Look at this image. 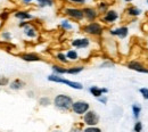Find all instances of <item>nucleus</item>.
I'll return each mask as SVG.
<instances>
[{"mask_svg":"<svg viewBox=\"0 0 148 132\" xmlns=\"http://www.w3.org/2000/svg\"><path fill=\"white\" fill-rule=\"evenodd\" d=\"M110 34L120 39H125L129 34V29L127 26H120L116 29H112V30H110Z\"/></svg>","mask_w":148,"mask_h":132,"instance_id":"9b49d317","label":"nucleus"},{"mask_svg":"<svg viewBox=\"0 0 148 132\" xmlns=\"http://www.w3.org/2000/svg\"><path fill=\"white\" fill-rule=\"evenodd\" d=\"M139 92L143 96L144 99L148 100V88H140V89H139Z\"/></svg>","mask_w":148,"mask_h":132,"instance_id":"2f4dec72","label":"nucleus"},{"mask_svg":"<svg viewBox=\"0 0 148 132\" xmlns=\"http://www.w3.org/2000/svg\"><path fill=\"white\" fill-rule=\"evenodd\" d=\"M83 9V14H84V18L88 22H93L99 17V13L97 10V8L93 7H84Z\"/></svg>","mask_w":148,"mask_h":132,"instance_id":"6e6552de","label":"nucleus"},{"mask_svg":"<svg viewBox=\"0 0 148 132\" xmlns=\"http://www.w3.org/2000/svg\"><path fill=\"white\" fill-rule=\"evenodd\" d=\"M64 14L70 17V18L74 19V21H82L84 19V14H83V9L81 8H75V7H66L64 9Z\"/></svg>","mask_w":148,"mask_h":132,"instance_id":"20e7f679","label":"nucleus"},{"mask_svg":"<svg viewBox=\"0 0 148 132\" xmlns=\"http://www.w3.org/2000/svg\"><path fill=\"white\" fill-rule=\"evenodd\" d=\"M70 3H74V5H80V6H82V5H84L86 2H87V0H67Z\"/></svg>","mask_w":148,"mask_h":132,"instance_id":"f704fd0d","label":"nucleus"},{"mask_svg":"<svg viewBox=\"0 0 148 132\" xmlns=\"http://www.w3.org/2000/svg\"><path fill=\"white\" fill-rule=\"evenodd\" d=\"M66 57L69 58L70 62H76V60H79V53L75 49H70L66 53Z\"/></svg>","mask_w":148,"mask_h":132,"instance_id":"4be33fe9","label":"nucleus"},{"mask_svg":"<svg viewBox=\"0 0 148 132\" xmlns=\"http://www.w3.org/2000/svg\"><path fill=\"white\" fill-rule=\"evenodd\" d=\"M34 1H37V2H39V1H40V0H34Z\"/></svg>","mask_w":148,"mask_h":132,"instance_id":"58836bf2","label":"nucleus"},{"mask_svg":"<svg viewBox=\"0 0 148 132\" xmlns=\"http://www.w3.org/2000/svg\"><path fill=\"white\" fill-rule=\"evenodd\" d=\"M14 17L19 21H30V19H33V15L27 10H17L15 12Z\"/></svg>","mask_w":148,"mask_h":132,"instance_id":"2eb2a0df","label":"nucleus"},{"mask_svg":"<svg viewBox=\"0 0 148 132\" xmlns=\"http://www.w3.org/2000/svg\"><path fill=\"white\" fill-rule=\"evenodd\" d=\"M127 14L130 17H138L141 14V9H139L136 6H130L129 8L127 9Z\"/></svg>","mask_w":148,"mask_h":132,"instance_id":"f3484780","label":"nucleus"},{"mask_svg":"<svg viewBox=\"0 0 148 132\" xmlns=\"http://www.w3.org/2000/svg\"><path fill=\"white\" fill-rule=\"evenodd\" d=\"M117 19H119V13L114 9H108L105 14H103V17H101V21L105 24H113Z\"/></svg>","mask_w":148,"mask_h":132,"instance_id":"0eeeda50","label":"nucleus"},{"mask_svg":"<svg viewBox=\"0 0 148 132\" xmlns=\"http://www.w3.org/2000/svg\"><path fill=\"white\" fill-rule=\"evenodd\" d=\"M9 79L7 76H3V75H0V87H6L9 84Z\"/></svg>","mask_w":148,"mask_h":132,"instance_id":"c756f323","label":"nucleus"},{"mask_svg":"<svg viewBox=\"0 0 148 132\" xmlns=\"http://www.w3.org/2000/svg\"><path fill=\"white\" fill-rule=\"evenodd\" d=\"M89 92H90L91 96H93L95 98H98V97H100L101 94H104L103 88H100V87H98V85H91V87L89 88Z\"/></svg>","mask_w":148,"mask_h":132,"instance_id":"aec40b11","label":"nucleus"},{"mask_svg":"<svg viewBox=\"0 0 148 132\" xmlns=\"http://www.w3.org/2000/svg\"><path fill=\"white\" fill-rule=\"evenodd\" d=\"M72 47L75 49H86L90 46V39L89 38H77L72 40L71 42Z\"/></svg>","mask_w":148,"mask_h":132,"instance_id":"9d476101","label":"nucleus"},{"mask_svg":"<svg viewBox=\"0 0 148 132\" xmlns=\"http://www.w3.org/2000/svg\"><path fill=\"white\" fill-rule=\"evenodd\" d=\"M59 26H60V29H63L64 31H71V30L73 29V25H72V23H71L69 19H63V21L60 22Z\"/></svg>","mask_w":148,"mask_h":132,"instance_id":"b1692460","label":"nucleus"},{"mask_svg":"<svg viewBox=\"0 0 148 132\" xmlns=\"http://www.w3.org/2000/svg\"><path fill=\"white\" fill-rule=\"evenodd\" d=\"M73 98L71 96H67V94H59L55 96L54 100H53V104L57 109L62 111V112H67L72 108V104H73Z\"/></svg>","mask_w":148,"mask_h":132,"instance_id":"f257e3e1","label":"nucleus"},{"mask_svg":"<svg viewBox=\"0 0 148 132\" xmlns=\"http://www.w3.org/2000/svg\"><path fill=\"white\" fill-rule=\"evenodd\" d=\"M97 100H98V103H100V104H103V105H107L108 98H107V96L101 94L100 97H98V98H97Z\"/></svg>","mask_w":148,"mask_h":132,"instance_id":"7c9ffc66","label":"nucleus"},{"mask_svg":"<svg viewBox=\"0 0 148 132\" xmlns=\"http://www.w3.org/2000/svg\"><path fill=\"white\" fill-rule=\"evenodd\" d=\"M82 32L89 36H93V37H100L104 33V26L99 22L93 21V22H89L88 24L83 25Z\"/></svg>","mask_w":148,"mask_h":132,"instance_id":"7ed1b4c3","label":"nucleus"},{"mask_svg":"<svg viewBox=\"0 0 148 132\" xmlns=\"http://www.w3.org/2000/svg\"><path fill=\"white\" fill-rule=\"evenodd\" d=\"M9 15H10V14H9V12H7V10H3V12L0 14V19L5 22V21H7V19H8Z\"/></svg>","mask_w":148,"mask_h":132,"instance_id":"72a5a7b5","label":"nucleus"},{"mask_svg":"<svg viewBox=\"0 0 148 132\" xmlns=\"http://www.w3.org/2000/svg\"><path fill=\"white\" fill-rule=\"evenodd\" d=\"M124 1H125V2H128V3H129V2H132V1H133V0H124Z\"/></svg>","mask_w":148,"mask_h":132,"instance_id":"4c0bfd02","label":"nucleus"},{"mask_svg":"<svg viewBox=\"0 0 148 132\" xmlns=\"http://www.w3.org/2000/svg\"><path fill=\"white\" fill-rule=\"evenodd\" d=\"M48 81L50 82H55V83H63V84H66L67 87L75 89V90H82L83 89V84L80 83V82H76V81H71V80H67L65 77H62V75H57L55 73L48 75L47 77Z\"/></svg>","mask_w":148,"mask_h":132,"instance_id":"f03ea898","label":"nucleus"},{"mask_svg":"<svg viewBox=\"0 0 148 132\" xmlns=\"http://www.w3.org/2000/svg\"><path fill=\"white\" fill-rule=\"evenodd\" d=\"M147 3H148V0H147Z\"/></svg>","mask_w":148,"mask_h":132,"instance_id":"ea45409f","label":"nucleus"},{"mask_svg":"<svg viewBox=\"0 0 148 132\" xmlns=\"http://www.w3.org/2000/svg\"><path fill=\"white\" fill-rule=\"evenodd\" d=\"M39 8H46V7H53L54 6V0H40L38 2Z\"/></svg>","mask_w":148,"mask_h":132,"instance_id":"a878e982","label":"nucleus"},{"mask_svg":"<svg viewBox=\"0 0 148 132\" xmlns=\"http://www.w3.org/2000/svg\"><path fill=\"white\" fill-rule=\"evenodd\" d=\"M33 0H22V2L23 3H25V5H29V3H31Z\"/></svg>","mask_w":148,"mask_h":132,"instance_id":"c9c22d12","label":"nucleus"},{"mask_svg":"<svg viewBox=\"0 0 148 132\" xmlns=\"http://www.w3.org/2000/svg\"><path fill=\"white\" fill-rule=\"evenodd\" d=\"M51 70H53V73H55L57 75H64V74H67V68L62 66V65H53L51 66Z\"/></svg>","mask_w":148,"mask_h":132,"instance_id":"6ab92c4d","label":"nucleus"},{"mask_svg":"<svg viewBox=\"0 0 148 132\" xmlns=\"http://www.w3.org/2000/svg\"><path fill=\"white\" fill-rule=\"evenodd\" d=\"M8 85H9V89L10 90H13V91H19V90H22V89L25 88L26 83L22 79H14L13 81L9 82Z\"/></svg>","mask_w":148,"mask_h":132,"instance_id":"4468645a","label":"nucleus"},{"mask_svg":"<svg viewBox=\"0 0 148 132\" xmlns=\"http://www.w3.org/2000/svg\"><path fill=\"white\" fill-rule=\"evenodd\" d=\"M143 129H144L143 123H141L140 121H138V120H137V122L134 123V127H133V131L134 132H141L143 131Z\"/></svg>","mask_w":148,"mask_h":132,"instance_id":"c85d7f7f","label":"nucleus"},{"mask_svg":"<svg viewBox=\"0 0 148 132\" xmlns=\"http://www.w3.org/2000/svg\"><path fill=\"white\" fill-rule=\"evenodd\" d=\"M96 8H97V10H98L99 14H105L110 9V2L108 1H105V0H100L99 2H97Z\"/></svg>","mask_w":148,"mask_h":132,"instance_id":"dca6fc26","label":"nucleus"},{"mask_svg":"<svg viewBox=\"0 0 148 132\" xmlns=\"http://www.w3.org/2000/svg\"><path fill=\"white\" fill-rule=\"evenodd\" d=\"M23 33L26 38L29 39H36L38 37V30L34 27V25L27 23L24 27H23Z\"/></svg>","mask_w":148,"mask_h":132,"instance_id":"f8f14e48","label":"nucleus"},{"mask_svg":"<svg viewBox=\"0 0 148 132\" xmlns=\"http://www.w3.org/2000/svg\"><path fill=\"white\" fill-rule=\"evenodd\" d=\"M19 58L24 62H27V63H34V62H41L42 58L34 54V53H24V54H21Z\"/></svg>","mask_w":148,"mask_h":132,"instance_id":"ddd939ff","label":"nucleus"},{"mask_svg":"<svg viewBox=\"0 0 148 132\" xmlns=\"http://www.w3.org/2000/svg\"><path fill=\"white\" fill-rule=\"evenodd\" d=\"M84 131H97V132H100V131H101V129H100V128H98L97 125H90V127H87V128L84 129Z\"/></svg>","mask_w":148,"mask_h":132,"instance_id":"473e14b6","label":"nucleus"},{"mask_svg":"<svg viewBox=\"0 0 148 132\" xmlns=\"http://www.w3.org/2000/svg\"><path fill=\"white\" fill-rule=\"evenodd\" d=\"M83 70H84V66H83V65L72 66V67H69V68H67V74H71V75H76V74L81 73Z\"/></svg>","mask_w":148,"mask_h":132,"instance_id":"412c9836","label":"nucleus"},{"mask_svg":"<svg viewBox=\"0 0 148 132\" xmlns=\"http://www.w3.org/2000/svg\"><path fill=\"white\" fill-rule=\"evenodd\" d=\"M71 109L76 115H83L86 112H88L90 109V105H89V103H87L84 100H76V101H73Z\"/></svg>","mask_w":148,"mask_h":132,"instance_id":"423d86ee","label":"nucleus"},{"mask_svg":"<svg viewBox=\"0 0 148 132\" xmlns=\"http://www.w3.org/2000/svg\"><path fill=\"white\" fill-rule=\"evenodd\" d=\"M0 44H1V42H0Z\"/></svg>","mask_w":148,"mask_h":132,"instance_id":"a19ab883","label":"nucleus"},{"mask_svg":"<svg viewBox=\"0 0 148 132\" xmlns=\"http://www.w3.org/2000/svg\"><path fill=\"white\" fill-rule=\"evenodd\" d=\"M27 94H29V97H33V92H27Z\"/></svg>","mask_w":148,"mask_h":132,"instance_id":"e433bc0d","label":"nucleus"},{"mask_svg":"<svg viewBox=\"0 0 148 132\" xmlns=\"http://www.w3.org/2000/svg\"><path fill=\"white\" fill-rule=\"evenodd\" d=\"M56 59H57L60 64H63V65H67V64L70 63L69 58L66 57V54H64V53H57V54H56Z\"/></svg>","mask_w":148,"mask_h":132,"instance_id":"5701e85b","label":"nucleus"},{"mask_svg":"<svg viewBox=\"0 0 148 132\" xmlns=\"http://www.w3.org/2000/svg\"><path fill=\"white\" fill-rule=\"evenodd\" d=\"M114 63L113 62H111L110 59H106V60H104L101 64H100V68H112V67H114Z\"/></svg>","mask_w":148,"mask_h":132,"instance_id":"cd10ccee","label":"nucleus"},{"mask_svg":"<svg viewBox=\"0 0 148 132\" xmlns=\"http://www.w3.org/2000/svg\"><path fill=\"white\" fill-rule=\"evenodd\" d=\"M131 109H132V115H133V118L137 121L139 120L140 117V114H141V106L139 104H132L131 105Z\"/></svg>","mask_w":148,"mask_h":132,"instance_id":"a211bd4d","label":"nucleus"},{"mask_svg":"<svg viewBox=\"0 0 148 132\" xmlns=\"http://www.w3.org/2000/svg\"><path fill=\"white\" fill-rule=\"evenodd\" d=\"M82 116H83V118H82V120H83V123H84L87 127L97 125V124L99 123V121H100V117H99V115L97 114V112L91 111V109H89L88 112H86Z\"/></svg>","mask_w":148,"mask_h":132,"instance_id":"39448f33","label":"nucleus"},{"mask_svg":"<svg viewBox=\"0 0 148 132\" xmlns=\"http://www.w3.org/2000/svg\"><path fill=\"white\" fill-rule=\"evenodd\" d=\"M50 104H51V99L49 97H47V96H43V97H41L39 99V105L42 106V107H47Z\"/></svg>","mask_w":148,"mask_h":132,"instance_id":"393cba45","label":"nucleus"},{"mask_svg":"<svg viewBox=\"0 0 148 132\" xmlns=\"http://www.w3.org/2000/svg\"><path fill=\"white\" fill-rule=\"evenodd\" d=\"M0 37L1 39L5 41V42H9L12 38H13V36H12V33L9 32V31H2L1 33H0Z\"/></svg>","mask_w":148,"mask_h":132,"instance_id":"bb28decb","label":"nucleus"},{"mask_svg":"<svg viewBox=\"0 0 148 132\" xmlns=\"http://www.w3.org/2000/svg\"><path fill=\"white\" fill-rule=\"evenodd\" d=\"M127 66L131 71H136L138 73H146V74H148V68L145 67V65H143L138 60H130Z\"/></svg>","mask_w":148,"mask_h":132,"instance_id":"1a4fd4ad","label":"nucleus"}]
</instances>
